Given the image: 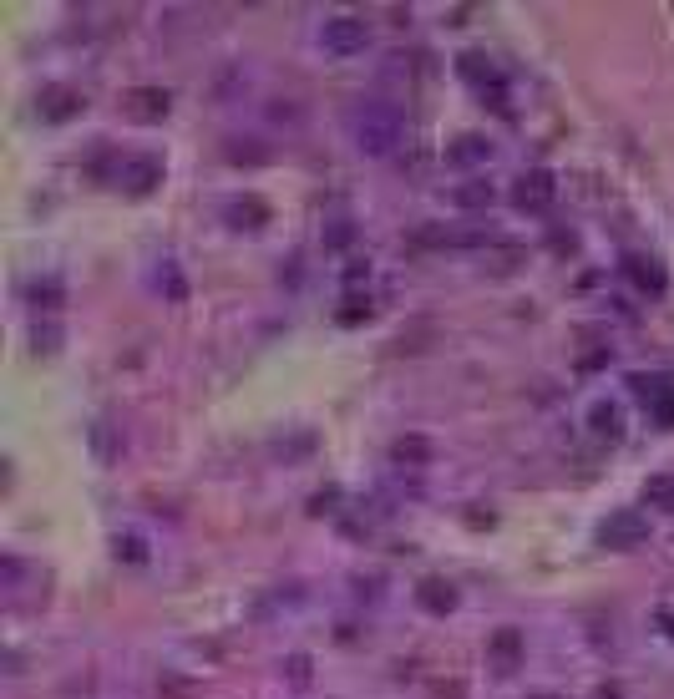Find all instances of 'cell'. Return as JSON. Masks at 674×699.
Segmentation results:
<instances>
[{"label": "cell", "instance_id": "obj_1", "mask_svg": "<svg viewBox=\"0 0 674 699\" xmlns=\"http://www.w3.org/2000/svg\"><path fill=\"white\" fill-rule=\"evenodd\" d=\"M345 137L365 158H391L406 142V112L391 97H360L345 107Z\"/></svg>", "mask_w": 674, "mask_h": 699}, {"label": "cell", "instance_id": "obj_2", "mask_svg": "<svg viewBox=\"0 0 674 699\" xmlns=\"http://www.w3.org/2000/svg\"><path fill=\"white\" fill-rule=\"evenodd\" d=\"M315 46L330 61H350V56H360L370 46V21H360V16H325L320 31H315Z\"/></svg>", "mask_w": 674, "mask_h": 699}, {"label": "cell", "instance_id": "obj_3", "mask_svg": "<svg viewBox=\"0 0 674 699\" xmlns=\"http://www.w3.org/2000/svg\"><path fill=\"white\" fill-rule=\"evenodd\" d=\"M457 71H462V82H467L482 102H492V107L507 112V76H502V66H497L492 56H482V51H462V56H457Z\"/></svg>", "mask_w": 674, "mask_h": 699}, {"label": "cell", "instance_id": "obj_4", "mask_svg": "<svg viewBox=\"0 0 674 699\" xmlns=\"http://www.w3.org/2000/svg\"><path fill=\"white\" fill-rule=\"evenodd\" d=\"M441 158H446V168L462 173V178H482V173H487V163L497 158V142H492L487 132H462V137L446 142Z\"/></svg>", "mask_w": 674, "mask_h": 699}, {"label": "cell", "instance_id": "obj_5", "mask_svg": "<svg viewBox=\"0 0 674 699\" xmlns=\"http://www.w3.org/2000/svg\"><path fill=\"white\" fill-rule=\"evenodd\" d=\"M512 208L517 213H528V218H538V213H548L553 203H558V178L548 173V168H528L517 183H512Z\"/></svg>", "mask_w": 674, "mask_h": 699}, {"label": "cell", "instance_id": "obj_6", "mask_svg": "<svg viewBox=\"0 0 674 699\" xmlns=\"http://www.w3.org/2000/svg\"><path fill=\"white\" fill-rule=\"evenodd\" d=\"M598 537H604V548H639V542H649V522L639 512H614L598 527Z\"/></svg>", "mask_w": 674, "mask_h": 699}, {"label": "cell", "instance_id": "obj_7", "mask_svg": "<svg viewBox=\"0 0 674 699\" xmlns=\"http://www.w3.org/2000/svg\"><path fill=\"white\" fill-rule=\"evenodd\" d=\"M122 112H127L132 122H163V117L173 112V97H168L163 87H137V92L122 97Z\"/></svg>", "mask_w": 674, "mask_h": 699}, {"label": "cell", "instance_id": "obj_8", "mask_svg": "<svg viewBox=\"0 0 674 699\" xmlns=\"http://www.w3.org/2000/svg\"><path fill=\"white\" fill-rule=\"evenodd\" d=\"M588 431H593L598 441H624V431H629L624 401H593V406H588Z\"/></svg>", "mask_w": 674, "mask_h": 699}, {"label": "cell", "instance_id": "obj_9", "mask_svg": "<svg viewBox=\"0 0 674 699\" xmlns=\"http://www.w3.org/2000/svg\"><path fill=\"white\" fill-rule=\"evenodd\" d=\"M487 664H492L497 674H512V669L522 664V634H517V629H497V634L487 639Z\"/></svg>", "mask_w": 674, "mask_h": 699}, {"label": "cell", "instance_id": "obj_10", "mask_svg": "<svg viewBox=\"0 0 674 699\" xmlns=\"http://www.w3.org/2000/svg\"><path fill=\"white\" fill-rule=\"evenodd\" d=\"M446 198H452L462 213H487L492 203H497V188L487 183V178H462L452 193H446Z\"/></svg>", "mask_w": 674, "mask_h": 699}, {"label": "cell", "instance_id": "obj_11", "mask_svg": "<svg viewBox=\"0 0 674 699\" xmlns=\"http://www.w3.org/2000/svg\"><path fill=\"white\" fill-rule=\"evenodd\" d=\"M117 178H122L127 193H153V183L163 178V163H158V158H127Z\"/></svg>", "mask_w": 674, "mask_h": 699}, {"label": "cell", "instance_id": "obj_12", "mask_svg": "<svg viewBox=\"0 0 674 699\" xmlns=\"http://www.w3.org/2000/svg\"><path fill=\"white\" fill-rule=\"evenodd\" d=\"M87 102L71 92V87H51V92H41V102H36V112L46 117V122H66V117H77Z\"/></svg>", "mask_w": 674, "mask_h": 699}, {"label": "cell", "instance_id": "obj_13", "mask_svg": "<svg viewBox=\"0 0 674 699\" xmlns=\"http://www.w3.org/2000/svg\"><path fill=\"white\" fill-rule=\"evenodd\" d=\"M416 603L431 608V613H452V608H457V588L441 583V578H426V583L416 588Z\"/></svg>", "mask_w": 674, "mask_h": 699}, {"label": "cell", "instance_id": "obj_14", "mask_svg": "<svg viewBox=\"0 0 674 699\" xmlns=\"http://www.w3.org/2000/svg\"><path fill=\"white\" fill-rule=\"evenodd\" d=\"M624 269H629V279L639 284V289H649V294H664V269L649 259L644 264V254H634V259H624Z\"/></svg>", "mask_w": 674, "mask_h": 699}, {"label": "cell", "instance_id": "obj_15", "mask_svg": "<svg viewBox=\"0 0 674 699\" xmlns=\"http://www.w3.org/2000/svg\"><path fill=\"white\" fill-rule=\"evenodd\" d=\"M26 294H31V304H36V309H56V304L66 299V284H61L56 274H46V279H31V284H26Z\"/></svg>", "mask_w": 674, "mask_h": 699}, {"label": "cell", "instance_id": "obj_16", "mask_svg": "<svg viewBox=\"0 0 674 699\" xmlns=\"http://www.w3.org/2000/svg\"><path fill=\"white\" fill-rule=\"evenodd\" d=\"M644 502L659 507V512H674V472H654L644 482Z\"/></svg>", "mask_w": 674, "mask_h": 699}, {"label": "cell", "instance_id": "obj_17", "mask_svg": "<svg viewBox=\"0 0 674 699\" xmlns=\"http://www.w3.org/2000/svg\"><path fill=\"white\" fill-rule=\"evenodd\" d=\"M223 213H229V223H234V228H259V223L269 218V208H264L259 198H239V203H229Z\"/></svg>", "mask_w": 674, "mask_h": 699}, {"label": "cell", "instance_id": "obj_18", "mask_svg": "<svg viewBox=\"0 0 674 699\" xmlns=\"http://www.w3.org/2000/svg\"><path fill=\"white\" fill-rule=\"evenodd\" d=\"M396 461H401V466H426V461H431V441L401 436V441H396Z\"/></svg>", "mask_w": 674, "mask_h": 699}, {"label": "cell", "instance_id": "obj_19", "mask_svg": "<svg viewBox=\"0 0 674 699\" xmlns=\"http://www.w3.org/2000/svg\"><path fill=\"white\" fill-rule=\"evenodd\" d=\"M92 451H97V461H117V436H112V421H92Z\"/></svg>", "mask_w": 674, "mask_h": 699}, {"label": "cell", "instance_id": "obj_20", "mask_svg": "<svg viewBox=\"0 0 674 699\" xmlns=\"http://www.w3.org/2000/svg\"><path fill=\"white\" fill-rule=\"evenodd\" d=\"M153 279H158V289L168 284V294H173V299H188V284H183V274H178V264H173V259H163Z\"/></svg>", "mask_w": 674, "mask_h": 699}, {"label": "cell", "instance_id": "obj_21", "mask_svg": "<svg viewBox=\"0 0 674 699\" xmlns=\"http://www.w3.org/2000/svg\"><path fill=\"white\" fill-rule=\"evenodd\" d=\"M117 558H127V563H147V548H142V537H137V532H117Z\"/></svg>", "mask_w": 674, "mask_h": 699}, {"label": "cell", "instance_id": "obj_22", "mask_svg": "<svg viewBox=\"0 0 674 699\" xmlns=\"http://www.w3.org/2000/svg\"><path fill=\"white\" fill-rule=\"evenodd\" d=\"M31 345H36V350H56V345H61V330H56V325H36V330H31Z\"/></svg>", "mask_w": 674, "mask_h": 699}, {"label": "cell", "instance_id": "obj_23", "mask_svg": "<svg viewBox=\"0 0 674 699\" xmlns=\"http://www.w3.org/2000/svg\"><path fill=\"white\" fill-rule=\"evenodd\" d=\"M289 679H294V684H305V679H310V659H305V654H294V659H289Z\"/></svg>", "mask_w": 674, "mask_h": 699}, {"label": "cell", "instance_id": "obj_24", "mask_svg": "<svg viewBox=\"0 0 674 699\" xmlns=\"http://www.w3.org/2000/svg\"><path fill=\"white\" fill-rule=\"evenodd\" d=\"M659 629H664V634L674 639V613H659Z\"/></svg>", "mask_w": 674, "mask_h": 699}]
</instances>
